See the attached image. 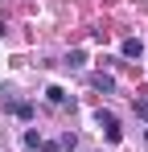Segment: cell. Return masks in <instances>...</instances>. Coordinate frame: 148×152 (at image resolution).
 <instances>
[{"instance_id": "2", "label": "cell", "mask_w": 148, "mask_h": 152, "mask_svg": "<svg viewBox=\"0 0 148 152\" xmlns=\"http://www.w3.org/2000/svg\"><path fill=\"white\" fill-rule=\"evenodd\" d=\"M119 50H123V58H140V53H144V41H140V37H127Z\"/></svg>"}, {"instance_id": "1", "label": "cell", "mask_w": 148, "mask_h": 152, "mask_svg": "<svg viewBox=\"0 0 148 152\" xmlns=\"http://www.w3.org/2000/svg\"><path fill=\"white\" fill-rule=\"evenodd\" d=\"M95 124H99V127H107V140H111V144H119V140H123L119 124H115V111H107V107H99V111H95Z\"/></svg>"}, {"instance_id": "6", "label": "cell", "mask_w": 148, "mask_h": 152, "mask_svg": "<svg viewBox=\"0 0 148 152\" xmlns=\"http://www.w3.org/2000/svg\"><path fill=\"white\" fill-rule=\"evenodd\" d=\"M95 86H99V91H107V95H111V91H115V78H111V74H95Z\"/></svg>"}, {"instance_id": "7", "label": "cell", "mask_w": 148, "mask_h": 152, "mask_svg": "<svg viewBox=\"0 0 148 152\" xmlns=\"http://www.w3.org/2000/svg\"><path fill=\"white\" fill-rule=\"evenodd\" d=\"M62 148H66V152L78 148V136H74V132H66V136H62Z\"/></svg>"}, {"instance_id": "8", "label": "cell", "mask_w": 148, "mask_h": 152, "mask_svg": "<svg viewBox=\"0 0 148 152\" xmlns=\"http://www.w3.org/2000/svg\"><path fill=\"white\" fill-rule=\"evenodd\" d=\"M136 115H140V119H148V103H144V99H136Z\"/></svg>"}, {"instance_id": "5", "label": "cell", "mask_w": 148, "mask_h": 152, "mask_svg": "<svg viewBox=\"0 0 148 152\" xmlns=\"http://www.w3.org/2000/svg\"><path fill=\"white\" fill-rule=\"evenodd\" d=\"M66 66H70V70H82V66H86V53H82V50H74L70 58H66Z\"/></svg>"}, {"instance_id": "4", "label": "cell", "mask_w": 148, "mask_h": 152, "mask_svg": "<svg viewBox=\"0 0 148 152\" xmlns=\"http://www.w3.org/2000/svg\"><path fill=\"white\" fill-rule=\"evenodd\" d=\"M8 107H12L17 119H33V107H29V103H8Z\"/></svg>"}, {"instance_id": "3", "label": "cell", "mask_w": 148, "mask_h": 152, "mask_svg": "<svg viewBox=\"0 0 148 152\" xmlns=\"http://www.w3.org/2000/svg\"><path fill=\"white\" fill-rule=\"evenodd\" d=\"M45 99L53 103V107H66V103H70V95H66L62 86H49V91H45Z\"/></svg>"}]
</instances>
